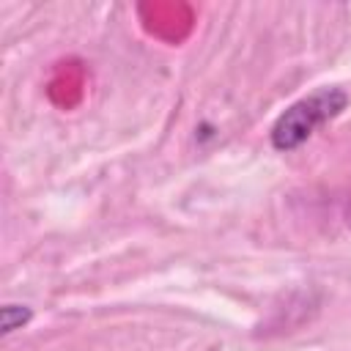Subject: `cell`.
I'll list each match as a JSON object with an SVG mask.
<instances>
[{
  "instance_id": "1",
  "label": "cell",
  "mask_w": 351,
  "mask_h": 351,
  "mask_svg": "<svg viewBox=\"0 0 351 351\" xmlns=\"http://www.w3.org/2000/svg\"><path fill=\"white\" fill-rule=\"evenodd\" d=\"M348 104L346 90L340 88H318L310 96L293 101L285 112H280V118L274 121L269 137L271 145L277 151H293L302 143H307L318 126H324L326 121L337 118Z\"/></svg>"
},
{
  "instance_id": "2",
  "label": "cell",
  "mask_w": 351,
  "mask_h": 351,
  "mask_svg": "<svg viewBox=\"0 0 351 351\" xmlns=\"http://www.w3.org/2000/svg\"><path fill=\"white\" fill-rule=\"evenodd\" d=\"M30 318H33V310L30 307H25V304H5L0 310V332L3 335H11V332L22 329Z\"/></svg>"
}]
</instances>
